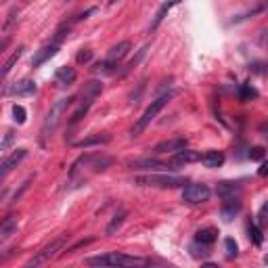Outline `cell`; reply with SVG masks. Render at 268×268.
<instances>
[{"instance_id":"obj_36","label":"cell","mask_w":268,"mask_h":268,"mask_svg":"<svg viewBox=\"0 0 268 268\" xmlns=\"http://www.w3.org/2000/svg\"><path fill=\"white\" fill-rule=\"evenodd\" d=\"M258 130H260V134L266 138V141H268V122H264V124H260V128H258Z\"/></svg>"},{"instance_id":"obj_8","label":"cell","mask_w":268,"mask_h":268,"mask_svg":"<svg viewBox=\"0 0 268 268\" xmlns=\"http://www.w3.org/2000/svg\"><path fill=\"white\" fill-rule=\"evenodd\" d=\"M57 51H59V42H53V44H44L40 51H36V55H34L32 59V67H40L44 65L49 59H53V57L57 55Z\"/></svg>"},{"instance_id":"obj_3","label":"cell","mask_w":268,"mask_h":268,"mask_svg":"<svg viewBox=\"0 0 268 268\" xmlns=\"http://www.w3.org/2000/svg\"><path fill=\"white\" fill-rule=\"evenodd\" d=\"M172 97H174V92H166V95L157 97L155 101H151V105H149V107L145 109V113L141 115V118L136 120V124H134V128H132V136H134V138L143 134V130H145V128H147L151 122L155 120V115H157L161 109L166 107V105H168V101H170Z\"/></svg>"},{"instance_id":"obj_22","label":"cell","mask_w":268,"mask_h":268,"mask_svg":"<svg viewBox=\"0 0 268 268\" xmlns=\"http://www.w3.org/2000/svg\"><path fill=\"white\" fill-rule=\"evenodd\" d=\"M90 105H92V99H84L82 97V103H80V107L74 111L72 120H69V126H76V124L82 122V118H84V115L88 113V109H90Z\"/></svg>"},{"instance_id":"obj_39","label":"cell","mask_w":268,"mask_h":268,"mask_svg":"<svg viewBox=\"0 0 268 268\" xmlns=\"http://www.w3.org/2000/svg\"><path fill=\"white\" fill-rule=\"evenodd\" d=\"M264 262H266V264H268V255H266V258H264Z\"/></svg>"},{"instance_id":"obj_6","label":"cell","mask_w":268,"mask_h":268,"mask_svg":"<svg viewBox=\"0 0 268 268\" xmlns=\"http://www.w3.org/2000/svg\"><path fill=\"white\" fill-rule=\"evenodd\" d=\"M209 197H212V189L203 182H193V184H186L184 191H182V201L184 203H191V205H197V203H205Z\"/></svg>"},{"instance_id":"obj_27","label":"cell","mask_w":268,"mask_h":268,"mask_svg":"<svg viewBox=\"0 0 268 268\" xmlns=\"http://www.w3.org/2000/svg\"><path fill=\"white\" fill-rule=\"evenodd\" d=\"M247 232H249V239L255 243V245H262V241H264V237H262V230L255 226V224H249L247 226Z\"/></svg>"},{"instance_id":"obj_34","label":"cell","mask_w":268,"mask_h":268,"mask_svg":"<svg viewBox=\"0 0 268 268\" xmlns=\"http://www.w3.org/2000/svg\"><path fill=\"white\" fill-rule=\"evenodd\" d=\"M13 138H15V132H7L5 134V141H3V145H0V151H7L9 147H11V143H13Z\"/></svg>"},{"instance_id":"obj_19","label":"cell","mask_w":268,"mask_h":268,"mask_svg":"<svg viewBox=\"0 0 268 268\" xmlns=\"http://www.w3.org/2000/svg\"><path fill=\"white\" fill-rule=\"evenodd\" d=\"M17 230V216H7L0 226V241H7Z\"/></svg>"},{"instance_id":"obj_31","label":"cell","mask_w":268,"mask_h":268,"mask_svg":"<svg viewBox=\"0 0 268 268\" xmlns=\"http://www.w3.org/2000/svg\"><path fill=\"white\" fill-rule=\"evenodd\" d=\"M13 118H15V122L17 124H23V122H26V118H28V113H26V109H23L21 107V105H13Z\"/></svg>"},{"instance_id":"obj_9","label":"cell","mask_w":268,"mask_h":268,"mask_svg":"<svg viewBox=\"0 0 268 268\" xmlns=\"http://www.w3.org/2000/svg\"><path fill=\"white\" fill-rule=\"evenodd\" d=\"M186 149V138H170V141H161L155 145V153H178Z\"/></svg>"},{"instance_id":"obj_21","label":"cell","mask_w":268,"mask_h":268,"mask_svg":"<svg viewBox=\"0 0 268 268\" xmlns=\"http://www.w3.org/2000/svg\"><path fill=\"white\" fill-rule=\"evenodd\" d=\"M216 239H218V230H216V228H212V226L197 230V235H195V241L203 243V245H212V243H214Z\"/></svg>"},{"instance_id":"obj_15","label":"cell","mask_w":268,"mask_h":268,"mask_svg":"<svg viewBox=\"0 0 268 268\" xmlns=\"http://www.w3.org/2000/svg\"><path fill=\"white\" fill-rule=\"evenodd\" d=\"M76 69L74 67H59L57 69V74H55V80H57V84H61V86H67V84H74L76 82Z\"/></svg>"},{"instance_id":"obj_38","label":"cell","mask_w":268,"mask_h":268,"mask_svg":"<svg viewBox=\"0 0 268 268\" xmlns=\"http://www.w3.org/2000/svg\"><path fill=\"white\" fill-rule=\"evenodd\" d=\"M109 3H111V5H115V3H120V0H109Z\"/></svg>"},{"instance_id":"obj_17","label":"cell","mask_w":268,"mask_h":268,"mask_svg":"<svg viewBox=\"0 0 268 268\" xmlns=\"http://www.w3.org/2000/svg\"><path fill=\"white\" fill-rule=\"evenodd\" d=\"M128 51H130V42H128V40H122V42H118V44H115L113 49L109 51L107 59L113 61V63H118V61H122L124 57L128 55Z\"/></svg>"},{"instance_id":"obj_16","label":"cell","mask_w":268,"mask_h":268,"mask_svg":"<svg viewBox=\"0 0 268 268\" xmlns=\"http://www.w3.org/2000/svg\"><path fill=\"white\" fill-rule=\"evenodd\" d=\"M9 92H11V95H17V97L34 95V92H36V82H34V80H21V82H17Z\"/></svg>"},{"instance_id":"obj_5","label":"cell","mask_w":268,"mask_h":268,"mask_svg":"<svg viewBox=\"0 0 268 268\" xmlns=\"http://www.w3.org/2000/svg\"><path fill=\"white\" fill-rule=\"evenodd\" d=\"M67 245V235H61V237H57V239H53L49 245L46 247H42L34 258L28 262V266H40V264H44V262H49L51 258H55L57 253H59L63 247Z\"/></svg>"},{"instance_id":"obj_10","label":"cell","mask_w":268,"mask_h":268,"mask_svg":"<svg viewBox=\"0 0 268 268\" xmlns=\"http://www.w3.org/2000/svg\"><path fill=\"white\" fill-rule=\"evenodd\" d=\"M26 155H28V149H17L13 155H9V157L3 161V164H0V176L5 178L11 170H13V168H17V166L21 164V161H23V157H26Z\"/></svg>"},{"instance_id":"obj_35","label":"cell","mask_w":268,"mask_h":268,"mask_svg":"<svg viewBox=\"0 0 268 268\" xmlns=\"http://www.w3.org/2000/svg\"><path fill=\"white\" fill-rule=\"evenodd\" d=\"M90 59H92V53L90 51H82V53H78V57H76L78 63H88Z\"/></svg>"},{"instance_id":"obj_24","label":"cell","mask_w":268,"mask_h":268,"mask_svg":"<svg viewBox=\"0 0 268 268\" xmlns=\"http://www.w3.org/2000/svg\"><path fill=\"white\" fill-rule=\"evenodd\" d=\"M124 218H126V209H120V212H118V214L113 216V220H111V222H109V226L105 228V232H107V235H115V230H118V228L122 226Z\"/></svg>"},{"instance_id":"obj_28","label":"cell","mask_w":268,"mask_h":268,"mask_svg":"<svg viewBox=\"0 0 268 268\" xmlns=\"http://www.w3.org/2000/svg\"><path fill=\"white\" fill-rule=\"evenodd\" d=\"M224 249H226V255L228 258H237V253H239V247H237V243L235 239H224Z\"/></svg>"},{"instance_id":"obj_33","label":"cell","mask_w":268,"mask_h":268,"mask_svg":"<svg viewBox=\"0 0 268 268\" xmlns=\"http://www.w3.org/2000/svg\"><path fill=\"white\" fill-rule=\"evenodd\" d=\"M249 159L262 161V159H264V149H262V147H253V149L249 151Z\"/></svg>"},{"instance_id":"obj_30","label":"cell","mask_w":268,"mask_h":268,"mask_svg":"<svg viewBox=\"0 0 268 268\" xmlns=\"http://www.w3.org/2000/svg\"><path fill=\"white\" fill-rule=\"evenodd\" d=\"M115 65H118V63H113V61H109V59H107V61L99 63V65L95 67V72H97V74H113V72H115V69H113Z\"/></svg>"},{"instance_id":"obj_7","label":"cell","mask_w":268,"mask_h":268,"mask_svg":"<svg viewBox=\"0 0 268 268\" xmlns=\"http://www.w3.org/2000/svg\"><path fill=\"white\" fill-rule=\"evenodd\" d=\"M195 161H201V153L199 151H191V149H182L178 153H174V157L170 159L172 168H180L186 164H195Z\"/></svg>"},{"instance_id":"obj_2","label":"cell","mask_w":268,"mask_h":268,"mask_svg":"<svg viewBox=\"0 0 268 268\" xmlns=\"http://www.w3.org/2000/svg\"><path fill=\"white\" fill-rule=\"evenodd\" d=\"M86 264H90V266H143V264H149V260L136 258V255H128V253H120V251H111V253L88 258Z\"/></svg>"},{"instance_id":"obj_23","label":"cell","mask_w":268,"mask_h":268,"mask_svg":"<svg viewBox=\"0 0 268 268\" xmlns=\"http://www.w3.org/2000/svg\"><path fill=\"white\" fill-rule=\"evenodd\" d=\"M23 51H26V49H23V46H19V49H17V51H15L13 55H11V57H9L7 61H5V65H3V76H5V78H7L9 74H11V69H13V65H15V63H17L19 59H21Z\"/></svg>"},{"instance_id":"obj_32","label":"cell","mask_w":268,"mask_h":268,"mask_svg":"<svg viewBox=\"0 0 268 268\" xmlns=\"http://www.w3.org/2000/svg\"><path fill=\"white\" fill-rule=\"evenodd\" d=\"M258 224H260V228L268 226V201L260 207V212H258Z\"/></svg>"},{"instance_id":"obj_37","label":"cell","mask_w":268,"mask_h":268,"mask_svg":"<svg viewBox=\"0 0 268 268\" xmlns=\"http://www.w3.org/2000/svg\"><path fill=\"white\" fill-rule=\"evenodd\" d=\"M258 174H260V176H268V161H264L262 168L258 170Z\"/></svg>"},{"instance_id":"obj_11","label":"cell","mask_w":268,"mask_h":268,"mask_svg":"<svg viewBox=\"0 0 268 268\" xmlns=\"http://www.w3.org/2000/svg\"><path fill=\"white\" fill-rule=\"evenodd\" d=\"M130 168L147 170V172H166L172 166L170 164H164V161H157V159H136V161H132V164H130Z\"/></svg>"},{"instance_id":"obj_1","label":"cell","mask_w":268,"mask_h":268,"mask_svg":"<svg viewBox=\"0 0 268 268\" xmlns=\"http://www.w3.org/2000/svg\"><path fill=\"white\" fill-rule=\"evenodd\" d=\"M72 101H74V97L59 99V101H57V103L53 105V107H51V111L46 113V118H44V122H42V130H40V134H42V143H44L51 134H55V130L59 128V124H61V120H63V115H65L67 107L72 105Z\"/></svg>"},{"instance_id":"obj_25","label":"cell","mask_w":268,"mask_h":268,"mask_svg":"<svg viewBox=\"0 0 268 268\" xmlns=\"http://www.w3.org/2000/svg\"><path fill=\"white\" fill-rule=\"evenodd\" d=\"M266 9H268V0H262V3H258L253 9H249V11H245V13H241L239 17H235V21H243V19H247V17H253V15L262 13V11H266Z\"/></svg>"},{"instance_id":"obj_29","label":"cell","mask_w":268,"mask_h":268,"mask_svg":"<svg viewBox=\"0 0 268 268\" xmlns=\"http://www.w3.org/2000/svg\"><path fill=\"white\" fill-rule=\"evenodd\" d=\"M207 245H203V243H199V241H195L193 245H191V253H193V258H205L207 255V249H205Z\"/></svg>"},{"instance_id":"obj_12","label":"cell","mask_w":268,"mask_h":268,"mask_svg":"<svg viewBox=\"0 0 268 268\" xmlns=\"http://www.w3.org/2000/svg\"><path fill=\"white\" fill-rule=\"evenodd\" d=\"M239 212H241V201H239V197H230V199H224L222 207H220V214H222L224 220H232Z\"/></svg>"},{"instance_id":"obj_18","label":"cell","mask_w":268,"mask_h":268,"mask_svg":"<svg viewBox=\"0 0 268 268\" xmlns=\"http://www.w3.org/2000/svg\"><path fill=\"white\" fill-rule=\"evenodd\" d=\"M216 193L222 197V199H230V197H237L241 193V186H239V182H220Z\"/></svg>"},{"instance_id":"obj_13","label":"cell","mask_w":268,"mask_h":268,"mask_svg":"<svg viewBox=\"0 0 268 268\" xmlns=\"http://www.w3.org/2000/svg\"><path fill=\"white\" fill-rule=\"evenodd\" d=\"M201 164L205 166V168H220L224 164V153L222 151H207V153H203L201 155Z\"/></svg>"},{"instance_id":"obj_26","label":"cell","mask_w":268,"mask_h":268,"mask_svg":"<svg viewBox=\"0 0 268 268\" xmlns=\"http://www.w3.org/2000/svg\"><path fill=\"white\" fill-rule=\"evenodd\" d=\"M237 95H239V99H241L243 103H247V101H251V99L258 97V90H255L251 84H243V86L239 88Z\"/></svg>"},{"instance_id":"obj_14","label":"cell","mask_w":268,"mask_h":268,"mask_svg":"<svg viewBox=\"0 0 268 268\" xmlns=\"http://www.w3.org/2000/svg\"><path fill=\"white\" fill-rule=\"evenodd\" d=\"M180 5V0H168V3H164L159 7V11L155 13V19H153V23H151V30H157L159 26H161V21L166 19V15L170 13V11L174 9V7H178Z\"/></svg>"},{"instance_id":"obj_4","label":"cell","mask_w":268,"mask_h":268,"mask_svg":"<svg viewBox=\"0 0 268 268\" xmlns=\"http://www.w3.org/2000/svg\"><path fill=\"white\" fill-rule=\"evenodd\" d=\"M136 184L143 186H159V189H176V186L189 184V180L182 176H168V174H143L134 178Z\"/></svg>"},{"instance_id":"obj_20","label":"cell","mask_w":268,"mask_h":268,"mask_svg":"<svg viewBox=\"0 0 268 268\" xmlns=\"http://www.w3.org/2000/svg\"><path fill=\"white\" fill-rule=\"evenodd\" d=\"M111 141V136L109 134H92V136H88V138H82V141H78L76 143V147H95V145H105V143H109Z\"/></svg>"}]
</instances>
